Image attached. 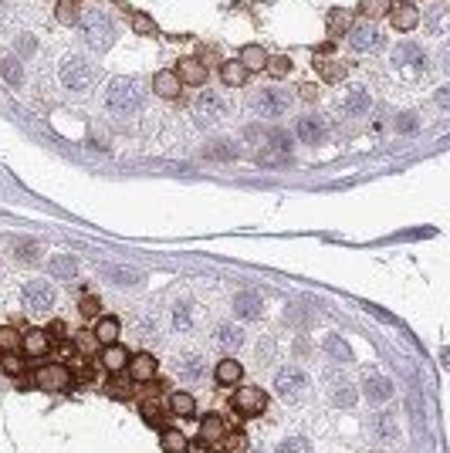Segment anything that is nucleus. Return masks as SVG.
Masks as SVG:
<instances>
[{
    "label": "nucleus",
    "mask_w": 450,
    "mask_h": 453,
    "mask_svg": "<svg viewBox=\"0 0 450 453\" xmlns=\"http://www.w3.org/2000/svg\"><path fill=\"white\" fill-rule=\"evenodd\" d=\"M105 105L116 115H132L142 105V91H139V85L132 82V78H116V82L109 85V91H105Z\"/></svg>",
    "instance_id": "nucleus-1"
},
{
    "label": "nucleus",
    "mask_w": 450,
    "mask_h": 453,
    "mask_svg": "<svg viewBox=\"0 0 450 453\" xmlns=\"http://www.w3.org/2000/svg\"><path fill=\"white\" fill-rule=\"evenodd\" d=\"M78 27H82V34H85V41H88V47H95V51H105V47L112 44V38H116L112 17H109L105 10H88V14H82Z\"/></svg>",
    "instance_id": "nucleus-2"
},
{
    "label": "nucleus",
    "mask_w": 450,
    "mask_h": 453,
    "mask_svg": "<svg viewBox=\"0 0 450 453\" xmlns=\"http://www.w3.org/2000/svg\"><path fill=\"white\" fill-rule=\"evenodd\" d=\"M58 78H61V85H65L68 91H88L92 82H95V68H92L85 58L72 54V58H65V61H61Z\"/></svg>",
    "instance_id": "nucleus-3"
},
{
    "label": "nucleus",
    "mask_w": 450,
    "mask_h": 453,
    "mask_svg": "<svg viewBox=\"0 0 450 453\" xmlns=\"http://www.w3.org/2000/svg\"><path fill=\"white\" fill-rule=\"evenodd\" d=\"M34 386L38 389H47V393H68L75 386V375L65 362H44L34 372Z\"/></svg>",
    "instance_id": "nucleus-4"
},
{
    "label": "nucleus",
    "mask_w": 450,
    "mask_h": 453,
    "mask_svg": "<svg viewBox=\"0 0 450 453\" xmlns=\"http://www.w3.org/2000/svg\"><path fill=\"white\" fill-rule=\"evenodd\" d=\"M250 105H254V112L261 119H281L288 109H291V95H288L285 88H261Z\"/></svg>",
    "instance_id": "nucleus-5"
},
{
    "label": "nucleus",
    "mask_w": 450,
    "mask_h": 453,
    "mask_svg": "<svg viewBox=\"0 0 450 453\" xmlns=\"http://www.w3.org/2000/svg\"><path fill=\"white\" fill-rule=\"evenodd\" d=\"M231 406L241 416H261V412L268 410V393L257 389V386H244V389H237L231 396Z\"/></svg>",
    "instance_id": "nucleus-6"
},
{
    "label": "nucleus",
    "mask_w": 450,
    "mask_h": 453,
    "mask_svg": "<svg viewBox=\"0 0 450 453\" xmlns=\"http://www.w3.org/2000/svg\"><path fill=\"white\" fill-rule=\"evenodd\" d=\"M275 389L285 399H298L308 389V375H305V369H298V366H285V369H278V375H275Z\"/></svg>",
    "instance_id": "nucleus-7"
},
{
    "label": "nucleus",
    "mask_w": 450,
    "mask_h": 453,
    "mask_svg": "<svg viewBox=\"0 0 450 453\" xmlns=\"http://www.w3.org/2000/svg\"><path fill=\"white\" fill-rule=\"evenodd\" d=\"M264 142L268 146H261V153H257V159L264 166H281L291 159V135L288 132H271Z\"/></svg>",
    "instance_id": "nucleus-8"
},
{
    "label": "nucleus",
    "mask_w": 450,
    "mask_h": 453,
    "mask_svg": "<svg viewBox=\"0 0 450 453\" xmlns=\"http://www.w3.org/2000/svg\"><path fill=\"white\" fill-rule=\"evenodd\" d=\"M193 112H197V122L204 125H217L224 115H227V102L217 95V91H200V98H197V105H193Z\"/></svg>",
    "instance_id": "nucleus-9"
},
{
    "label": "nucleus",
    "mask_w": 450,
    "mask_h": 453,
    "mask_svg": "<svg viewBox=\"0 0 450 453\" xmlns=\"http://www.w3.org/2000/svg\"><path fill=\"white\" fill-rule=\"evenodd\" d=\"M21 294H24V305L31 311H44V308L54 305V285L51 281H28Z\"/></svg>",
    "instance_id": "nucleus-10"
},
{
    "label": "nucleus",
    "mask_w": 450,
    "mask_h": 453,
    "mask_svg": "<svg viewBox=\"0 0 450 453\" xmlns=\"http://www.w3.org/2000/svg\"><path fill=\"white\" fill-rule=\"evenodd\" d=\"M349 47L352 51H379L383 47V34L372 24H356V27H349Z\"/></svg>",
    "instance_id": "nucleus-11"
},
{
    "label": "nucleus",
    "mask_w": 450,
    "mask_h": 453,
    "mask_svg": "<svg viewBox=\"0 0 450 453\" xmlns=\"http://www.w3.org/2000/svg\"><path fill=\"white\" fill-rule=\"evenodd\" d=\"M129 379L132 382H149L156 369H160V362H156V355H149V352H136V355H129Z\"/></svg>",
    "instance_id": "nucleus-12"
},
{
    "label": "nucleus",
    "mask_w": 450,
    "mask_h": 453,
    "mask_svg": "<svg viewBox=\"0 0 450 453\" xmlns=\"http://www.w3.org/2000/svg\"><path fill=\"white\" fill-rule=\"evenodd\" d=\"M261 308H264V301H261V294H254V291H241V294H234V315L237 318H261Z\"/></svg>",
    "instance_id": "nucleus-13"
},
{
    "label": "nucleus",
    "mask_w": 450,
    "mask_h": 453,
    "mask_svg": "<svg viewBox=\"0 0 450 453\" xmlns=\"http://www.w3.org/2000/svg\"><path fill=\"white\" fill-rule=\"evenodd\" d=\"M224 437H227V426H224L220 416H206L204 423H200V440H204L206 450H217L224 443Z\"/></svg>",
    "instance_id": "nucleus-14"
},
{
    "label": "nucleus",
    "mask_w": 450,
    "mask_h": 453,
    "mask_svg": "<svg viewBox=\"0 0 450 453\" xmlns=\"http://www.w3.org/2000/svg\"><path fill=\"white\" fill-rule=\"evenodd\" d=\"M176 75H180V82L183 85L200 88V85H206V65L204 61H197V58H183L180 68H176Z\"/></svg>",
    "instance_id": "nucleus-15"
},
{
    "label": "nucleus",
    "mask_w": 450,
    "mask_h": 453,
    "mask_svg": "<svg viewBox=\"0 0 450 453\" xmlns=\"http://www.w3.org/2000/svg\"><path fill=\"white\" fill-rule=\"evenodd\" d=\"M180 88H183V82H180V75H176L173 68H163V71L153 75V91H156L160 98H176Z\"/></svg>",
    "instance_id": "nucleus-16"
},
{
    "label": "nucleus",
    "mask_w": 450,
    "mask_h": 453,
    "mask_svg": "<svg viewBox=\"0 0 450 453\" xmlns=\"http://www.w3.org/2000/svg\"><path fill=\"white\" fill-rule=\"evenodd\" d=\"M21 349H24V355L41 359L44 352L51 349V338H47V331L44 329H31L28 335H21Z\"/></svg>",
    "instance_id": "nucleus-17"
},
{
    "label": "nucleus",
    "mask_w": 450,
    "mask_h": 453,
    "mask_svg": "<svg viewBox=\"0 0 450 453\" xmlns=\"http://www.w3.org/2000/svg\"><path fill=\"white\" fill-rule=\"evenodd\" d=\"M389 24H393V31L407 34V31H413V27L420 24V10H416L413 3H400V7L389 14Z\"/></svg>",
    "instance_id": "nucleus-18"
},
{
    "label": "nucleus",
    "mask_w": 450,
    "mask_h": 453,
    "mask_svg": "<svg viewBox=\"0 0 450 453\" xmlns=\"http://www.w3.org/2000/svg\"><path fill=\"white\" fill-rule=\"evenodd\" d=\"M363 393H366L369 403H386V399H393V382L386 375H369Z\"/></svg>",
    "instance_id": "nucleus-19"
},
{
    "label": "nucleus",
    "mask_w": 450,
    "mask_h": 453,
    "mask_svg": "<svg viewBox=\"0 0 450 453\" xmlns=\"http://www.w3.org/2000/svg\"><path fill=\"white\" fill-rule=\"evenodd\" d=\"M125 366H129V352H125L119 342H116V345H105V349H102V369H105V372L119 375Z\"/></svg>",
    "instance_id": "nucleus-20"
},
{
    "label": "nucleus",
    "mask_w": 450,
    "mask_h": 453,
    "mask_svg": "<svg viewBox=\"0 0 450 453\" xmlns=\"http://www.w3.org/2000/svg\"><path fill=\"white\" fill-rule=\"evenodd\" d=\"M322 135H325V125H322V119H315V115L298 119V139H301L305 146H319V142H322Z\"/></svg>",
    "instance_id": "nucleus-21"
},
{
    "label": "nucleus",
    "mask_w": 450,
    "mask_h": 453,
    "mask_svg": "<svg viewBox=\"0 0 450 453\" xmlns=\"http://www.w3.org/2000/svg\"><path fill=\"white\" fill-rule=\"evenodd\" d=\"M119 335H122V322H119V318H112V315H102V318H98V325H95L98 345H116Z\"/></svg>",
    "instance_id": "nucleus-22"
},
{
    "label": "nucleus",
    "mask_w": 450,
    "mask_h": 453,
    "mask_svg": "<svg viewBox=\"0 0 450 453\" xmlns=\"http://www.w3.org/2000/svg\"><path fill=\"white\" fill-rule=\"evenodd\" d=\"M237 61L244 65L247 71H261V68L268 65V51H264L261 44H244L241 54H237Z\"/></svg>",
    "instance_id": "nucleus-23"
},
{
    "label": "nucleus",
    "mask_w": 450,
    "mask_h": 453,
    "mask_svg": "<svg viewBox=\"0 0 450 453\" xmlns=\"http://www.w3.org/2000/svg\"><path fill=\"white\" fill-rule=\"evenodd\" d=\"M0 78L10 85V88H17V85L24 82V65H21V58H14V54L0 58Z\"/></svg>",
    "instance_id": "nucleus-24"
},
{
    "label": "nucleus",
    "mask_w": 450,
    "mask_h": 453,
    "mask_svg": "<svg viewBox=\"0 0 450 453\" xmlns=\"http://www.w3.org/2000/svg\"><path fill=\"white\" fill-rule=\"evenodd\" d=\"M213 342H217L220 349H241V345H244V331L237 329V325H217Z\"/></svg>",
    "instance_id": "nucleus-25"
},
{
    "label": "nucleus",
    "mask_w": 450,
    "mask_h": 453,
    "mask_svg": "<svg viewBox=\"0 0 450 453\" xmlns=\"http://www.w3.org/2000/svg\"><path fill=\"white\" fill-rule=\"evenodd\" d=\"M160 443H163V453H186L190 450L186 437H183L180 430H173V426H163V430H160Z\"/></svg>",
    "instance_id": "nucleus-26"
},
{
    "label": "nucleus",
    "mask_w": 450,
    "mask_h": 453,
    "mask_svg": "<svg viewBox=\"0 0 450 453\" xmlns=\"http://www.w3.org/2000/svg\"><path fill=\"white\" fill-rule=\"evenodd\" d=\"M241 362H234V359H224V362H217V372H213V379L220 382V386H234V382H241Z\"/></svg>",
    "instance_id": "nucleus-27"
},
{
    "label": "nucleus",
    "mask_w": 450,
    "mask_h": 453,
    "mask_svg": "<svg viewBox=\"0 0 450 453\" xmlns=\"http://www.w3.org/2000/svg\"><path fill=\"white\" fill-rule=\"evenodd\" d=\"M372 430H376V437H379L383 443H393V440H396V416H393V412H379V416L372 419Z\"/></svg>",
    "instance_id": "nucleus-28"
},
{
    "label": "nucleus",
    "mask_w": 450,
    "mask_h": 453,
    "mask_svg": "<svg viewBox=\"0 0 450 453\" xmlns=\"http://www.w3.org/2000/svg\"><path fill=\"white\" fill-rule=\"evenodd\" d=\"M247 75H250V71H247L241 61H224V65H220V78H224V85H231V88H241V85L247 82Z\"/></svg>",
    "instance_id": "nucleus-29"
},
{
    "label": "nucleus",
    "mask_w": 450,
    "mask_h": 453,
    "mask_svg": "<svg viewBox=\"0 0 450 453\" xmlns=\"http://www.w3.org/2000/svg\"><path fill=\"white\" fill-rule=\"evenodd\" d=\"M82 7H78V0H58V7H54V17H58V24H68V27H75L78 21H82V14H78Z\"/></svg>",
    "instance_id": "nucleus-30"
},
{
    "label": "nucleus",
    "mask_w": 450,
    "mask_h": 453,
    "mask_svg": "<svg viewBox=\"0 0 450 453\" xmlns=\"http://www.w3.org/2000/svg\"><path fill=\"white\" fill-rule=\"evenodd\" d=\"M342 109H345V115H366L369 112V91L366 88H352Z\"/></svg>",
    "instance_id": "nucleus-31"
},
{
    "label": "nucleus",
    "mask_w": 450,
    "mask_h": 453,
    "mask_svg": "<svg viewBox=\"0 0 450 453\" xmlns=\"http://www.w3.org/2000/svg\"><path fill=\"white\" fill-rule=\"evenodd\" d=\"M102 271H105V278H112L116 285H139V281H142L139 271H132V267H119V264H105Z\"/></svg>",
    "instance_id": "nucleus-32"
},
{
    "label": "nucleus",
    "mask_w": 450,
    "mask_h": 453,
    "mask_svg": "<svg viewBox=\"0 0 450 453\" xmlns=\"http://www.w3.org/2000/svg\"><path fill=\"white\" fill-rule=\"evenodd\" d=\"M51 274H54L58 281H72V278H75V261H72V254L51 257Z\"/></svg>",
    "instance_id": "nucleus-33"
},
{
    "label": "nucleus",
    "mask_w": 450,
    "mask_h": 453,
    "mask_svg": "<svg viewBox=\"0 0 450 453\" xmlns=\"http://www.w3.org/2000/svg\"><path fill=\"white\" fill-rule=\"evenodd\" d=\"M204 156L206 159H234L237 149H234V142H227V139H213V142H206Z\"/></svg>",
    "instance_id": "nucleus-34"
},
{
    "label": "nucleus",
    "mask_w": 450,
    "mask_h": 453,
    "mask_svg": "<svg viewBox=\"0 0 450 453\" xmlns=\"http://www.w3.org/2000/svg\"><path fill=\"white\" fill-rule=\"evenodd\" d=\"M349 27H352V17H349V10H328V34H332V38H339V34H349Z\"/></svg>",
    "instance_id": "nucleus-35"
},
{
    "label": "nucleus",
    "mask_w": 450,
    "mask_h": 453,
    "mask_svg": "<svg viewBox=\"0 0 450 453\" xmlns=\"http://www.w3.org/2000/svg\"><path fill=\"white\" fill-rule=\"evenodd\" d=\"M356 399H359V393L349 382H335V389H332V403L335 406H345L349 410V406H356Z\"/></svg>",
    "instance_id": "nucleus-36"
},
{
    "label": "nucleus",
    "mask_w": 450,
    "mask_h": 453,
    "mask_svg": "<svg viewBox=\"0 0 450 453\" xmlns=\"http://www.w3.org/2000/svg\"><path fill=\"white\" fill-rule=\"evenodd\" d=\"M315 68H319V75H322L325 82H342V78L349 75V68H345L342 61H315Z\"/></svg>",
    "instance_id": "nucleus-37"
},
{
    "label": "nucleus",
    "mask_w": 450,
    "mask_h": 453,
    "mask_svg": "<svg viewBox=\"0 0 450 453\" xmlns=\"http://www.w3.org/2000/svg\"><path fill=\"white\" fill-rule=\"evenodd\" d=\"M393 10V0H359V14L372 21V17H383V14H389Z\"/></svg>",
    "instance_id": "nucleus-38"
},
{
    "label": "nucleus",
    "mask_w": 450,
    "mask_h": 453,
    "mask_svg": "<svg viewBox=\"0 0 450 453\" xmlns=\"http://www.w3.org/2000/svg\"><path fill=\"white\" fill-rule=\"evenodd\" d=\"M200 375H204V359H200V355H186V359L180 362V379L197 382Z\"/></svg>",
    "instance_id": "nucleus-39"
},
{
    "label": "nucleus",
    "mask_w": 450,
    "mask_h": 453,
    "mask_svg": "<svg viewBox=\"0 0 450 453\" xmlns=\"http://www.w3.org/2000/svg\"><path fill=\"white\" fill-rule=\"evenodd\" d=\"M169 410L176 412V416H193L197 412V403H193L190 393H173L169 396Z\"/></svg>",
    "instance_id": "nucleus-40"
},
{
    "label": "nucleus",
    "mask_w": 450,
    "mask_h": 453,
    "mask_svg": "<svg viewBox=\"0 0 450 453\" xmlns=\"http://www.w3.org/2000/svg\"><path fill=\"white\" fill-rule=\"evenodd\" d=\"M268 75H275V78H285V75H291V68H294V61L288 58V54H275V58H268Z\"/></svg>",
    "instance_id": "nucleus-41"
},
{
    "label": "nucleus",
    "mask_w": 450,
    "mask_h": 453,
    "mask_svg": "<svg viewBox=\"0 0 450 453\" xmlns=\"http://www.w3.org/2000/svg\"><path fill=\"white\" fill-rule=\"evenodd\" d=\"M275 453H315V450H312V443H308L305 437H288V440L278 443Z\"/></svg>",
    "instance_id": "nucleus-42"
},
{
    "label": "nucleus",
    "mask_w": 450,
    "mask_h": 453,
    "mask_svg": "<svg viewBox=\"0 0 450 453\" xmlns=\"http://www.w3.org/2000/svg\"><path fill=\"white\" fill-rule=\"evenodd\" d=\"M38 254H41V247H38L34 241H17V244H14V257H21L24 264H34Z\"/></svg>",
    "instance_id": "nucleus-43"
},
{
    "label": "nucleus",
    "mask_w": 450,
    "mask_h": 453,
    "mask_svg": "<svg viewBox=\"0 0 450 453\" xmlns=\"http://www.w3.org/2000/svg\"><path fill=\"white\" fill-rule=\"evenodd\" d=\"M0 349L3 352H17L21 349V331L14 329V325H3L0 329Z\"/></svg>",
    "instance_id": "nucleus-44"
},
{
    "label": "nucleus",
    "mask_w": 450,
    "mask_h": 453,
    "mask_svg": "<svg viewBox=\"0 0 450 453\" xmlns=\"http://www.w3.org/2000/svg\"><path fill=\"white\" fill-rule=\"evenodd\" d=\"M75 349H78L82 355L98 352V338H95V331H75Z\"/></svg>",
    "instance_id": "nucleus-45"
},
{
    "label": "nucleus",
    "mask_w": 450,
    "mask_h": 453,
    "mask_svg": "<svg viewBox=\"0 0 450 453\" xmlns=\"http://www.w3.org/2000/svg\"><path fill=\"white\" fill-rule=\"evenodd\" d=\"M139 412H142V419H146L149 426H163V410H160V403H153V399H142Z\"/></svg>",
    "instance_id": "nucleus-46"
},
{
    "label": "nucleus",
    "mask_w": 450,
    "mask_h": 453,
    "mask_svg": "<svg viewBox=\"0 0 450 453\" xmlns=\"http://www.w3.org/2000/svg\"><path fill=\"white\" fill-rule=\"evenodd\" d=\"M325 352L332 355V359H339V362H342V359H349V345H345L339 335H328V338H325Z\"/></svg>",
    "instance_id": "nucleus-47"
},
{
    "label": "nucleus",
    "mask_w": 450,
    "mask_h": 453,
    "mask_svg": "<svg viewBox=\"0 0 450 453\" xmlns=\"http://www.w3.org/2000/svg\"><path fill=\"white\" fill-rule=\"evenodd\" d=\"M173 325L180 331H186L190 325H193V311H190V305H176L173 308Z\"/></svg>",
    "instance_id": "nucleus-48"
},
{
    "label": "nucleus",
    "mask_w": 450,
    "mask_h": 453,
    "mask_svg": "<svg viewBox=\"0 0 450 453\" xmlns=\"http://www.w3.org/2000/svg\"><path fill=\"white\" fill-rule=\"evenodd\" d=\"M0 372H7V375H21V372H24V362H21L14 352H3V355H0Z\"/></svg>",
    "instance_id": "nucleus-49"
},
{
    "label": "nucleus",
    "mask_w": 450,
    "mask_h": 453,
    "mask_svg": "<svg viewBox=\"0 0 450 453\" xmlns=\"http://www.w3.org/2000/svg\"><path fill=\"white\" fill-rule=\"evenodd\" d=\"M220 447H224L227 453H244L247 450V437H244V433H227Z\"/></svg>",
    "instance_id": "nucleus-50"
},
{
    "label": "nucleus",
    "mask_w": 450,
    "mask_h": 453,
    "mask_svg": "<svg viewBox=\"0 0 450 453\" xmlns=\"http://www.w3.org/2000/svg\"><path fill=\"white\" fill-rule=\"evenodd\" d=\"M393 61H396V65H403V61H416V65H427V58H423V54H420V51H416V47H396V54H393Z\"/></svg>",
    "instance_id": "nucleus-51"
},
{
    "label": "nucleus",
    "mask_w": 450,
    "mask_h": 453,
    "mask_svg": "<svg viewBox=\"0 0 450 453\" xmlns=\"http://www.w3.org/2000/svg\"><path fill=\"white\" fill-rule=\"evenodd\" d=\"M78 311H82V318H98V311H102V301H98L95 294H85L82 305H78Z\"/></svg>",
    "instance_id": "nucleus-52"
},
{
    "label": "nucleus",
    "mask_w": 450,
    "mask_h": 453,
    "mask_svg": "<svg viewBox=\"0 0 450 453\" xmlns=\"http://www.w3.org/2000/svg\"><path fill=\"white\" fill-rule=\"evenodd\" d=\"M132 31H136V34H156V24H153V17H146V14H132Z\"/></svg>",
    "instance_id": "nucleus-53"
},
{
    "label": "nucleus",
    "mask_w": 450,
    "mask_h": 453,
    "mask_svg": "<svg viewBox=\"0 0 450 453\" xmlns=\"http://www.w3.org/2000/svg\"><path fill=\"white\" fill-rule=\"evenodd\" d=\"M396 132H416V115H413V112H403V115L396 119Z\"/></svg>",
    "instance_id": "nucleus-54"
},
{
    "label": "nucleus",
    "mask_w": 450,
    "mask_h": 453,
    "mask_svg": "<svg viewBox=\"0 0 450 453\" xmlns=\"http://www.w3.org/2000/svg\"><path fill=\"white\" fill-rule=\"evenodd\" d=\"M298 95H301V98H305V102H315V98H319V88H315V85H298Z\"/></svg>",
    "instance_id": "nucleus-55"
},
{
    "label": "nucleus",
    "mask_w": 450,
    "mask_h": 453,
    "mask_svg": "<svg viewBox=\"0 0 450 453\" xmlns=\"http://www.w3.org/2000/svg\"><path fill=\"white\" fill-rule=\"evenodd\" d=\"M271 352H275V345H271V342L257 345V359H271Z\"/></svg>",
    "instance_id": "nucleus-56"
},
{
    "label": "nucleus",
    "mask_w": 450,
    "mask_h": 453,
    "mask_svg": "<svg viewBox=\"0 0 450 453\" xmlns=\"http://www.w3.org/2000/svg\"><path fill=\"white\" fill-rule=\"evenodd\" d=\"M51 335H54V338H65V325H61V322H54V325H51Z\"/></svg>",
    "instance_id": "nucleus-57"
},
{
    "label": "nucleus",
    "mask_w": 450,
    "mask_h": 453,
    "mask_svg": "<svg viewBox=\"0 0 450 453\" xmlns=\"http://www.w3.org/2000/svg\"><path fill=\"white\" fill-rule=\"evenodd\" d=\"M403 3H413V0H403Z\"/></svg>",
    "instance_id": "nucleus-58"
},
{
    "label": "nucleus",
    "mask_w": 450,
    "mask_h": 453,
    "mask_svg": "<svg viewBox=\"0 0 450 453\" xmlns=\"http://www.w3.org/2000/svg\"><path fill=\"white\" fill-rule=\"evenodd\" d=\"M372 453H379V450H372Z\"/></svg>",
    "instance_id": "nucleus-59"
}]
</instances>
